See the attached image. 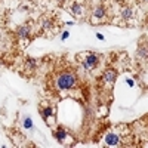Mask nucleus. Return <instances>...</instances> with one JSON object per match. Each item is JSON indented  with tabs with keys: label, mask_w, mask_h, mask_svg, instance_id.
<instances>
[{
	"label": "nucleus",
	"mask_w": 148,
	"mask_h": 148,
	"mask_svg": "<svg viewBox=\"0 0 148 148\" xmlns=\"http://www.w3.org/2000/svg\"><path fill=\"white\" fill-rule=\"evenodd\" d=\"M77 83V71L71 65H61L52 73L51 79L47 80V90L53 95H61L64 92L73 90Z\"/></svg>",
	"instance_id": "f257e3e1"
},
{
	"label": "nucleus",
	"mask_w": 148,
	"mask_h": 148,
	"mask_svg": "<svg viewBox=\"0 0 148 148\" xmlns=\"http://www.w3.org/2000/svg\"><path fill=\"white\" fill-rule=\"evenodd\" d=\"M37 27H39V33L43 34V37H53V34L61 28L59 18L53 14H45L40 16Z\"/></svg>",
	"instance_id": "f03ea898"
},
{
	"label": "nucleus",
	"mask_w": 148,
	"mask_h": 148,
	"mask_svg": "<svg viewBox=\"0 0 148 148\" xmlns=\"http://www.w3.org/2000/svg\"><path fill=\"white\" fill-rule=\"evenodd\" d=\"M110 19V12H108V8L105 5H98L96 8H93V10L90 12V18L89 21L93 24V25H101L105 21Z\"/></svg>",
	"instance_id": "7ed1b4c3"
},
{
	"label": "nucleus",
	"mask_w": 148,
	"mask_h": 148,
	"mask_svg": "<svg viewBox=\"0 0 148 148\" xmlns=\"http://www.w3.org/2000/svg\"><path fill=\"white\" fill-rule=\"evenodd\" d=\"M80 56L79 61L82 62V65L86 68V70H95L101 62V55L99 53H95V52H84V53H80L77 55Z\"/></svg>",
	"instance_id": "20e7f679"
},
{
	"label": "nucleus",
	"mask_w": 148,
	"mask_h": 148,
	"mask_svg": "<svg viewBox=\"0 0 148 148\" xmlns=\"http://www.w3.org/2000/svg\"><path fill=\"white\" fill-rule=\"evenodd\" d=\"M15 36H16V39L25 42V45L30 43L34 39V27H33V24L31 22H27V24H22V25L16 27Z\"/></svg>",
	"instance_id": "39448f33"
},
{
	"label": "nucleus",
	"mask_w": 148,
	"mask_h": 148,
	"mask_svg": "<svg viewBox=\"0 0 148 148\" xmlns=\"http://www.w3.org/2000/svg\"><path fill=\"white\" fill-rule=\"evenodd\" d=\"M53 136L61 145H73L74 144V138H73L70 129L61 126V125L56 127V130H53Z\"/></svg>",
	"instance_id": "423d86ee"
},
{
	"label": "nucleus",
	"mask_w": 148,
	"mask_h": 148,
	"mask_svg": "<svg viewBox=\"0 0 148 148\" xmlns=\"http://www.w3.org/2000/svg\"><path fill=\"white\" fill-rule=\"evenodd\" d=\"M120 16L125 22H130L135 18V6L127 0L120 5Z\"/></svg>",
	"instance_id": "0eeeda50"
},
{
	"label": "nucleus",
	"mask_w": 148,
	"mask_h": 148,
	"mask_svg": "<svg viewBox=\"0 0 148 148\" xmlns=\"http://www.w3.org/2000/svg\"><path fill=\"white\" fill-rule=\"evenodd\" d=\"M71 6L68 8V12L74 16V18H82L86 12V5L84 2H80V0H71Z\"/></svg>",
	"instance_id": "6e6552de"
},
{
	"label": "nucleus",
	"mask_w": 148,
	"mask_h": 148,
	"mask_svg": "<svg viewBox=\"0 0 148 148\" xmlns=\"http://www.w3.org/2000/svg\"><path fill=\"white\" fill-rule=\"evenodd\" d=\"M40 116L42 119L47 123L49 126H52V121H55V107L52 105H43L40 107Z\"/></svg>",
	"instance_id": "1a4fd4ad"
},
{
	"label": "nucleus",
	"mask_w": 148,
	"mask_h": 148,
	"mask_svg": "<svg viewBox=\"0 0 148 148\" xmlns=\"http://www.w3.org/2000/svg\"><path fill=\"white\" fill-rule=\"evenodd\" d=\"M37 65H39V61L34 58H25L24 61V73L25 74H33L37 70Z\"/></svg>",
	"instance_id": "9d476101"
},
{
	"label": "nucleus",
	"mask_w": 148,
	"mask_h": 148,
	"mask_svg": "<svg viewBox=\"0 0 148 148\" xmlns=\"http://www.w3.org/2000/svg\"><path fill=\"white\" fill-rule=\"evenodd\" d=\"M56 2L61 5V6H64V5H67V3H70L71 0H56Z\"/></svg>",
	"instance_id": "9b49d317"
},
{
	"label": "nucleus",
	"mask_w": 148,
	"mask_h": 148,
	"mask_svg": "<svg viewBox=\"0 0 148 148\" xmlns=\"http://www.w3.org/2000/svg\"><path fill=\"white\" fill-rule=\"evenodd\" d=\"M139 2H142V3H147V0H139Z\"/></svg>",
	"instance_id": "f8f14e48"
}]
</instances>
